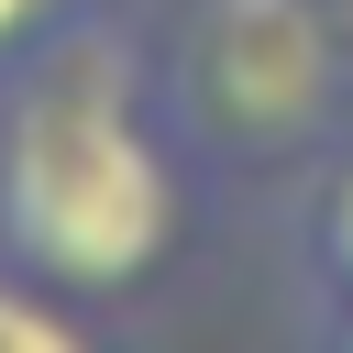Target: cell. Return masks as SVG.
<instances>
[{
	"mask_svg": "<svg viewBox=\"0 0 353 353\" xmlns=\"http://www.w3.org/2000/svg\"><path fill=\"white\" fill-rule=\"evenodd\" d=\"M188 188L199 176L154 110V55L99 0L0 66V265L110 309L176 254Z\"/></svg>",
	"mask_w": 353,
	"mask_h": 353,
	"instance_id": "1",
	"label": "cell"
},
{
	"mask_svg": "<svg viewBox=\"0 0 353 353\" xmlns=\"http://www.w3.org/2000/svg\"><path fill=\"white\" fill-rule=\"evenodd\" d=\"M154 110L188 154V176H309L342 143L353 55L331 33V0H176L154 44Z\"/></svg>",
	"mask_w": 353,
	"mask_h": 353,
	"instance_id": "2",
	"label": "cell"
},
{
	"mask_svg": "<svg viewBox=\"0 0 353 353\" xmlns=\"http://www.w3.org/2000/svg\"><path fill=\"white\" fill-rule=\"evenodd\" d=\"M298 298L309 320L353 309V132L298 176Z\"/></svg>",
	"mask_w": 353,
	"mask_h": 353,
	"instance_id": "3",
	"label": "cell"
},
{
	"mask_svg": "<svg viewBox=\"0 0 353 353\" xmlns=\"http://www.w3.org/2000/svg\"><path fill=\"white\" fill-rule=\"evenodd\" d=\"M88 331H99V309H77L44 276L0 265V353H88Z\"/></svg>",
	"mask_w": 353,
	"mask_h": 353,
	"instance_id": "4",
	"label": "cell"
},
{
	"mask_svg": "<svg viewBox=\"0 0 353 353\" xmlns=\"http://www.w3.org/2000/svg\"><path fill=\"white\" fill-rule=\"evenodd\" d=\"M66 11H77V0H0V66H11L22 44H44V33L66 22Z\"/></svg>",
	"mask_w": 353,
	"mask_h": 353,
	"instance_id": "5",
	"label": "cell"
},
{
	"mask_svg": "<svg viewBox=\"0 0 353 353\" xmlns=\"http://www.w3.org/2000/svg\"><path fill=\"white\" fill-rule=\"evenodd\" d=\"M309 331H320L331 353H353V309H331V320H309Z\"/></svg>",
	"mask_w": 353,
	"mask_h": 353,
	"instance_id": "6",
	"label": "cell"
}]
</instances>
